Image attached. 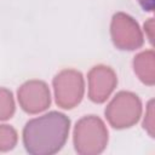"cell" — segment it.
<instances>
[{
    "instance_id": "cell-1",
    "label": "cell",
    "mask_w": 155,
    "mask_h": 155,
    "mask_svg": "<svg viewBox=\"0 0 155 155\" xmlns=\"http://www.w3.org/2000/svg\"><path fill=\"white\" fill-rule=\"evenodd\" d=\"M70 121L67 115L50 111L29 120L23 128V144L30 154L57 153L67 142Z\"/></svg>"
},
{
    "instance_id": "cell-2",
    "label": "cell",
    "mask_w": 155,
    "mask_h": 155,
    "mask_svg": "<svg viewBox=\"0 0 155 155\" xmlns=\"http://www.w3.org/2000/svg\"><path fill=\"white\" fill-rule=\"evenodd\" d=\"M114 99L116 101V103L120 107H125V105L127 107L126 108L127 116H125V114H121V109H114V108H110V107H108V109H105V114L107 115H111V114H115V113L119 114V116H116L111 121L114 127L124 128V127H128L130 125L134 124L138 120L139 115H140V102L137 98V96H134V94H132L130 92H121ZM124 111H125V109H122V113Z\"/></svg>"
},
{
    "instance_id": "cell-3",
    "label": "cell",
    "mask_w": 155,
    "mask_h": 155,
    "mask_svg": "<svg viewBox=\"0 0 155 155\" xmlns=\"http://www.w3.org/2000/svg\"><path fill=\"white\" fill-rule=\"evenodd\" d=\"M44 85H45V84H44L42 81H30V82L24 84L23 86H24L33 96H36V93L39 92V90H40ZM21 104H22V108H23L25 111H28V113H38V111L44 110V108H42V107L40 105V103L35 99V97H33V98H30V99H25V101L21 102Z\"/></svg>"
},
{
    "instance_id": "cell-4",
    "label": "cell",
    "mask_w": 155,
    "mask_h": 155,
    "mask_svg": "<svg viewBox=\"0 0 155 155\" xmlns=\"http://www.w3.org/2000/svg\"><path fill=\"white\" fill-rule=\"evenodd\" d=\"M139 2V5L143 7L144 11L151 12L154 8V0H137Z\"/></svg>"
}]
</instances>
